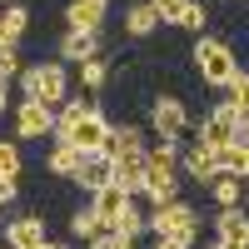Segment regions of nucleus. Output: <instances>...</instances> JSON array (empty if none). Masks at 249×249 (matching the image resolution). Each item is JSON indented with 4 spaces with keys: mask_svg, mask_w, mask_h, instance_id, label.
I'll use <instances>...</instances> for the list:
<instances>
[{
    "mask_svg": "<svg viewBox=\"0 0 249 249\" xmlns=\"http://www.w3.org/2000/svg\"><path fill=\"white\" fill-rule=\"evenodd\" d=\"M85 249H135V239H130V234H115V230H110V234H95Z\"/></svg>",
    "mask_w": 249,
    "mask_h": 249,
    "instance_id": "28",
    "label": "nucleus"
},
{
    "mask_svg": "<svg viewBox=\"0 0 249 249\" xmlns=\"http://www.w3.org/2000/svg\"><path fill=\"white\" fill-rule=\"evenodd\" d=\"M239 184H244V179H234V175H219V179L210 184L214 210H239Z\"/></svg>",
    "mask_w": 249,
    "mask_h": 249,
    "instance_id": "21",
    "label": "nucleus"
},
{
    "mask_svg": "<svg viewBox=\"0 0 249 249\" xmlns=\"http://www.w3.org/2000/svg\"><path fill=\"white\" fill-rule=\"evenodd\" d=\"M244 214H249V199H244Z\"/></svg>",
    "mask_w": 249,
    "mask_h": 249,
    "instance_id": "36",
    "label": "nucleus"
},
{
    "mask_svg": "<svg viewBox=\"0 0 249 249\" xmlns=\"http://www.w3.org/2000/svg\"><path fill=\"white\" fill-rule=\"evenodd\" d=\"M150 234L160 239V234H170V239H190V244H199V230H204V219H199V210L190 199H170V204H155L150 214Z\"/></svg>",
    "mask_w": 249,
    "mask_h": 249,
    "instance_id": "2",
    "label": "nucleus"
},
{
    "mask_svg": "<svg viewBox=\"0 0 249 249\" xmlns=\"http://www.w3.org/2000/svg\"><path fill=\"white\" fill-rule=\"evenodd\" d=\"M10 80H20V50L0 45V85H10Z\"/></svg>",
    "mask_w": 249,
    "mask_h": 249,
    "instance_id": "27",
    "label": "nucleus"
},
{
    "mask_svg": "<svg viewBox=\"0 0 249 249\" xmlns=\"http://www.w3.org/2000/svg\"><path fill=\"white\" fill-rule=\"evenodd\" d=\"M195 70H199V80H204L210 90H224V85L234 80V70H239L230 40H219V35H199V45H195Z\"/></svg>",
    "mask_w": 249,
    "mask_h": 249,
    "instance_id": "3",
    "label": "nucleus"
},
{
    "mask_svg": "<svg viewBox=\"0 0 249 249\" xmlns=\"http://www.w3.org/2000/svg\"><path fill=\"white\" fill-rule=\"evenodd\" d=\"M234 144H244V150H249V115H239V124H234Z\"/></svg>",
    "mask_w": 249,
    "mask_h": 249,
    "instance_id": "31",
    "label": "nucleus"
},
{
    "mask_svg": "<svg viewBox=\"0 0 249 249\" xmlns=\"http://www.w3.org/2000/svg\"><path fill=\"white\" fill-rule=\"evenodd\" d=\"M105 80H110V65H105V60H85V65H80V85H85V90H100V85H105Z\"/></svg>",
    "mask_w": 249,
    "mask_h": 249,
    "instance_id": "26",
    "label": "nucleus"
},
{
    "mask_svg": "<svg viewBox=\"0 0 249 249\" xmlns=\"http://www.w3.org/2000/svg\"><path fill=\"white\" fill-rule=\"evenodd\" d=\"M144 155H150V150H140V155H115V160H110V184L124 190L130 199L144 190Z\"/></svg>",
    "mask_w": 249,
    "mask_h": 249,
    "instance_id": "8",
    "label": "nucleus"
},
{
    "mask_svg": "<svg viewBox=\"0 0 249 249\" xmlns=\"http://www.w3.org/2000/svg\"><path fill=\"white\" fill-rule=\"evenodd\" d=\"M204 25H210V10H204L199 0H195V5H190V20H184V30H195V35H204Z\"/></svg>",
    "mask_w": 249,
    "mask_h": 249,
    "instance_id": "29",
    "label": "nucleus"
},
{
    "mask_svg": "<svg viewBox=\"0 0 249 249\" xmlns=\"http://www.w3.org/2000/svg\"><path fill=\"white\" fill-rule=\"evenodd\" d=\"M144 150V130H140V124H120V130H110V140H105V150H100V155H140Z\"/></svg>",
    "mask_w": 249,
    "mask_h": 249,
    "instance_id": "16",
    "label": "nucleus"
},
{
    "mask_svg": "<svg viewBox=\"0 0 249 249\" xmlns=\"http://www.w3.org/2000/svg\"><path fill=\"white\" fill-rule=\"evenodd\" d=\"M70 234L90 244L95 234H105V230H100V219H95V210H75V214H70Z\"/></svg>",
    "mask_w": 249,
    "mask_h": 249,
    "instance_id": "25",
    "label": "nucleus"
},
{
    "mask_svg": "<svg viewBox=\"0 0 249 249\" xmlns=\"http://www.w3.org/2000/svg\"><path fill=\"white\" fill-rule=\"evenodd\" d=\"M155 25H160V20H155V10H150V0H130V5H124V30H130L135 40H144Z\"/></svg>",
    "mask_w": 249,
    "mask_h": 249,
    "instance_id": "18",
    "label": "nucleus"
},
{
    "mask_svg": "<svg viewBox=\"0 0 249 249\" xmlns=\"http://www.w3.org/2000/svg\"><path fill=\"white\" fill-rule=\"evenodd\" d=\"M155 249H195V244H190V239H170V234H160Z\"/></svg>",
    "mask_w": 249,
    "mask_h": 249,
    "instance_id": "30",
    "label": "nucleus"
},
{
    "mask_svg": "<svg viewBox=\"0 0 249 249\" xmlns=\"http://www.w3.org/2000/svg\"><path fill=\"white\" fill-rule=\"evenodd\" d=\"M179 175H190L195 184H204V190H210V184H214V179H219L224 170H219V160H214L210 150H199V144H190V150L179 155Z\"/></svg>",
    "mask_w": 249,
    "mask_h": 249,
    "instance_id": "11",
    "label": "nucleus"
},
{
    "mask_svg": "<svg viewBox=\"0 0 249 249\" xmlns=\"http://www.w3.org/2000/svg\"><path fill=\"white\" fill-rule=\"evenodd\" d=\"M144 230H150V219H144V214L135 210V199H130V204H124V210L115 214V234H130V239H140Z\"/></svg>",
    "mask_w": 249,
    "mask_h": 249,
    "instance_id": "23",
    "label": "nucleus"
},
{
    "mask_svg": "<svg viewBox=\"0 0 249 249\" xmlns=\"http://www.w3.org/2000/svg\"><path fill=\"white\" fill-rule=\"evenodd\" d=\"M214 160H219V170H224V175L249 179V150H244V144H230V150H219Z\"/></svg>",
    "mask_w": 249,
    "mask_h": 249,
    "instance_id": "22",
    "label": "nucleus"
},
{
    "mask_svg": "<svg viewBox=\"0 0 249 249\" xmlns=\"http://www.w3.org/2000/svg\"><path fill=\"white\" fill-rule=\"evenodd\" d=\"M40 244H45V214L5 219V249H40Z\"/></svg>",
    "mask_w": 249,
    "mask_h": 249,
    "instance_id": "9",
    "label": "nucleus"
},
{
    "mask_svg": "<svg viewBox=\"0 0 249 249\" xmlns=\"http://www.w3.org/2000/svg\"><path fill=\"white\" fill-rule=\"evenodd\" d=\"M234 124H239V115L230 110V105H224V100H219V105L210 110V115H204V124H199V150H210V155H219V150H230V144H234Z\"/></svg>",
    "mask_w": 249,
    "mask_h": 249,
    "instance_id": "4",
    "label": "nucleus"
},
{
    "mask_svg": "<svg viewBox=\"0 0 249 249\" xmlns=\"http://www.w3.org/2000/svg\"><path fill=\"white\" fill-rule=\"evenodd\" d=\"M105 15H110V0H70V5H65V25L85 30V35H100Z\"/></svg>",
    "mask_w": 249,
    "mask_h": 249,
    "instance_id": "10",
    "label": "nucleus"
},
{
    "mask_svg": "<svg viewBox=\"0 0 249 249\" xmlns=\"http://www.w3.org/2000/svg\"><path fill=\"white\" fill-rule=\"evenodd\" d=\"M5 110H10V90L0 85V115H5Z\"/></svg>",
    "mask_w": 249,
    "mask_h": 249,
    "instance_id": "33",
    "label": "nucleus"
},
{
    "mask_svg": "<svg viewBox=\"0 0 249 249\" xmlns=\"http://www.w3.org/2000/svg\"><path fill=\"white\" fill-rule=\"evenodd\" d=\"M20 170H25V164H20V144L15 140H0V179H15L20 184Z\"/></svg>",
    "mask_w": 249,
    "mask_h": 249,
    "instance_id": "24",
    "label": "nucleus"
},
{
    "mask_svg": "<svg viewBox=\"0 0 249 249\" xmlns=\"http://www.w3.org/2000/svg\"><path fill=\"white\" fill-rule=\"evenodd\" d=\"M45 170H50L55 179H75V170H80V150H75V144H50Z\"/></svg>",
    "mask_w": 249,
    "mask_h": 249,
    "instance_id": "17",
    "label": "nucleus"
},
{
    "mask_svg": "<svg viewBox=\"0 0 249 249\" xmlns=\"http://www.w3.org/2000/svg\"><path fill=\"white\" fill-rule=\"evenodd\" d=\"M124 204H130V195H124V190H115V184H105V190H95L90 195V210H95V219H100V230H115V214L124 210Z\"/></svg>",
    "mask_w": 249,
    "mask_h": 249,
    "instance_id": "14",
    "label": "nucleus"
},
{
    "mask_svg": "<svg viewBox=\"0 0 249 249\" xmlns=\"http://www.w3.org/2000/svg\"><path fill=\"white\" fill-rule=\"evenodd\" d=\"M25 30H30V5H25V0H10V5L0 10V45L20 50V40H25Z\"/></svg>",
    "mask_w": 249,
    "mask_h": 249,
    "instance_id": "13",
    "label": "nucleus"
},
{
    "mask_svg": "<svg viewBox=\"0 0 249 249\" xmlns=\"http://www.w3.org/2000/svg\"><path fill=\"white\" fill-rule=\"evenodd\" d=\"M15 190H20V184H15V179H0V210H5V204L15 199Z\"/></svg>",
    "mask_w": 249,
    "mask_h": 249,
    "instance_id": "32",
    "label": "nucleus"
},
{
    "mask_svg": "<svg viewBox=\"0 0 249 249\" xmlns=\"http://www.w3.org/2000/svg\"><path fill=\"white\" fill-rule=\"evenodd\" d=\"M60 65H85V60L100 55V35H85V30H65L60 35Z\"/></svg>",
    "mask_w": 249,
    "mask_h": 249,
    "instance_id": "12",
    "label": "nucleus"
},
{
    "mask_svg": "<svg viewBox=\"0 0 249 249\" xmlns=\"http://www.w3.org/2000/svg\"><path fill=\"white\" fill-rule=\"evenodd\" d=\"M214 239L224 249H249V214H244V204L239 210H214Z\"/></svg>",
    "mask_w": 249,
    "mask_h": 249,
    "instance_id": "7",
    "label": "nucleus"
},
{
    "mask_svg": "<svg viewBox=\"0 0 249 249\" xmlns=\"http://www.w3.org/2000/svg\"><path fill=\"white\" fill-rule=\"evenodd\" d=\"M224 105L234 115H249V70H234V80L224 85Z\"/></svg>",
    "mask_w": 249,
    "mask_h": 249,
    "instance_id": "20",
    "label": "nucleus"
},
{
    "mask_svg": "<svg viewBox=\"0 0 249 249\" xmlns=\"http://www.w3.org/2000/svg\"><path fill=\"white\" fill-rule=\"evenodd\" d=\"M55 135V110L35 105V100H20L15 105V140H50Z\"/></svg>",
    "mask_w": 249,
    "mask_h": 249,
    "instance_id": "5",
    "label": "nucleus"
},
{
    "mask_svg": "<svg viewBox=\"0 0 249 249\" xmlns=\"http://www.w3.org/2000/svg\"><path fill=\"white\" fill-rule=\"evenodd\" d=\"M150 124H155L160 135L179 140L184 130H190V110H184V100H179V95H160L155 105H150Z\"/></svg>",
    "mask_w": 249,
    "mask_h": 249,
    "instance_id": "6",
    "label": "nucleus"
},
{
    "mask_svg": "<svg viewBox=\"0 0 249 249\" xmlns=\"http://www.w3.org/2000/svg\"><path fill=\"white\" fill-rule=\"evenodd\" d=\"M199 249H224V244H219V239H214V234H210V239H204V244H199Z\"/></svg>",
    "mask_w": 249,
    "mask_h": 249,
    "instance_id": "34",
    "label": "nucleus"
},
{
    "mask_svg": "<svg viewBox=\"0 0 249 249\" xmlns=\"http://www.w3.org/2000/svg\"><path fill=\"white\" fill-rule=\"evenodd\" d=\"M40 249H70V244H60V239H45V244H40Z\"/></svg>",
    "mask_w": 249,
    "mask_h": 249,
    "instance_id": "35",
    "label": "nucleus"
},
{
    "mask_svg": "<svg viewBox=\"0 0 249 249\" xmlns=\"http://www.w3.org/2000/svg\"><path fill=\"white\" fill-rule=\"evenodd\" d=\"M190 5L195 0H150V10H155L160 25H184V20H190Z\"/></svg>",
    "mask_w": 249,
    "mask_h": 249,
    "instance_id": "19",
    "label": "nucleus"
},
{
    "mask_svg": "<svg viewBox=\"0 0 249 249\" xmlns=\"http://www.w3.org/2000/svg\"><path fill=\"white\" fill-rule=\"evenodd\" d=\"M20 90H25V100H35V105L60 110V105L70 100V70L60 65V60H45V65H25V70H20Z\"/></svg>",
    "mask_w": 249,
    "mask_h": 249,
    "instance_id": "1",
    "label": "nucleus"
},
{
    "mask_svg": "<svg viewBox=\"0 0 249 249\" xmlns=\"http://www.w3.org/2000/svg\"><path fill=\"white\" fill-rule=\"evenodd\" d=\"M75 179H80V190L85 195H95V190H105L110 184V155H80V170H75Z\"/></svg>",
    "mask_w": 249,
    "mask_h": 249,
    "instance_id": "15",
    "label": "nucleus"
}]
</instances>
